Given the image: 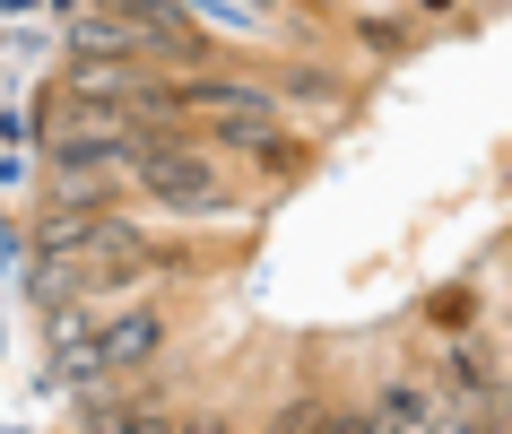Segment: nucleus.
Listing matches in <instances>:
<instances>
[{
	"label": "nucleus",
	"mask_w": 512,
	"mask_h": 434,
	"mask_svg": "<svg viewBox=\"0 0 512 434\" xmlns=\"http://www.w3.org/2000/svg\"><path fill=\"white\" fill-rule=\"evenodd\" d=\"M426 9H452V0H426Z\"/></svg>",
	"instance_id": "0eeeda50"
},
{
	"label": "nucleus",
	"mask_w": 512,
	"mask_h": 434,
	"mask_svg": "<svg viewBox=\"0 0 512 434\" xmlns=\"http://www.w3.org/2000/svg\"><path fill=\"white\" fill-rule=\"evenodd\" d=\"M131 183L148 191V200H165V209H209L217 191V157H200L174 122H148V139H139V157H131Z\"/></svg>",
	"instance_id": "f03ea898"
},
{
	"label": "nucleus",
	"mask_w": 512,
	"mask_h": 434,
	"mask_svg": "<svg viewBox=\"0 0 512 434\" xmlns=\"http://www.w3.org/2000/svg\"><path fill=\"white\" fill-rule=\"evenodd\" d=\"M165 105H174V113H226L217 131L243 139V148H261L270 122H278V96H270V87H252V79H183V87H165Z\"/></svg>",
	"instance_id": "7ed1b4c3"
},
{
	"label": "nucleus",
	"mask_w": 512,
	"mask_h": 434,
	"mask_svg": "<svg viewBox=\"0 0 512 434\" xmlns=\"http://www.w3.org/2000/svg\"><path fill=\"white\" fill-rule=\"evenodd\" d=\"M365 417H374V434H443V426H460V408H443L426 382H391Z\"/></svg>",
	"instance_id": "39448f33"
},
{
	"label": "nucleus",
	"mask_w": 512,
	"mask_h": 434,
	"mask_svg": "<svg viewBox=\"0 0 512 434\" xmlns=\"http://www.w3.org/2000/svg\"><path fill=\"white\" fill-rule=\"evenodd\" d=\"M79 53L105 61H209V35L174 0H96L79 18Z\"/></svg>",
	"instance_id": "f257e3e1"
},
{
	"label": "nucleus",
	"mask_w": 512,
	"mask_h": 434,
	"mask_svg": "<svg viewBox=\"0 0 512 434\" xmlns=\"http://www.w3.org/2000/svg\"><path fill=\"white\" fill-rule=\"evenodd\" d=\"M270 9H304V18H322L330 0H270Z\"/></svg>",
	"instance_id": "423d86ee"
},
{
	"label": "nucleus",
	"mask_w": 512,
	"mask_h": 434,
	"mask_svg": "<svg viewBox=\"0 0 512 434\" xmlns=\"http://www.w3.org/2000/svg\"><path fill=\"white\" fill-rule=\"evenodd\" d=\"M165 348V313H113V322H96V374H131V365H148V356Z\"/></svg>",
	"instance_id": "20e7f679"
}]
</instances>
